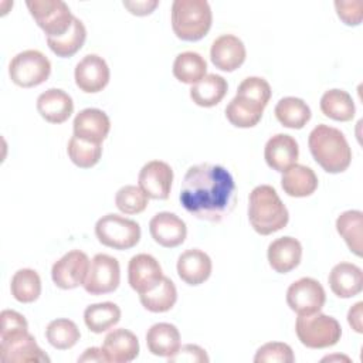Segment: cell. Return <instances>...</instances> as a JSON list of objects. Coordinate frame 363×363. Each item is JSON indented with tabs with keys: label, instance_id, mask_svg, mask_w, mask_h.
<instances>
[{
	"label": "cell",
	"instance_id": "10",
	"mask_svg": "<svg viewBox=\"0 0 363 363\" xmlns=\"http://www.w3.org/2000/svg\"><path fill=\"white\" fill-rule=\"evenodd\" d=\"M326 302V294L322 284L313 278L303 277L292 282L286 289V303L298 315H311L320 312Z\"/></svg>",
	"mask_w": 363,
	"mask_h": 363
},
{
	"label": "cell",
	"instance_id": "31",
	"mask_svg": "<svg viewBox=\"0 0 363 363\" xmlns=\"http://www.w3.org/2000/svg\"><path fill=\"white\" fill-rule=\"evenodd\" d=\"M121 308L113 302L92 303L84 311V322L94 333H102L112 329L121 320Z\"/></svg>",
	"mask_w": 363,
	"mask_h": 363
},
{
	"label": "cell",
	"instance_id": "1",
	"mask_svg": "<svg viewBox=\"0 0 363 363\" xmlns=\"http://www.w3.org/2000/svg\"><path fill=\"white\" fill-rule=\"evenodd\" d=\"M179 200L193 217L220 223L231 214L237 203L234 179L220 164H194L187 169L183 177Z\"/></svg>",
	"mask_w": 363,
	"mask_h": 363
},
{
	"label": "cell",
	"instance_id": "41",
	"mask_svg": "<svg viewBox=\"0 0 363 363\" xmlns=\"http://www.w3.org/2000/svg\"><path fill=\"white\" fill-rule=\"evenodd\" d=\"M255 363H294L295 356L292 347L284 342H268L262 345L255 356Z\"/></svg>",
	"mask_w": 363,
	"mask_h": 363
},
{
	"label": "cell",
	"instance_id": "36",
	"mask_svg": "<svg viewBox=\"0 0 363 363\" xmlns=\"http://www.w3.org/2000/svg\"><path fill=\"white\" fill-rule=\"evenodd\" d=\"M45 337L52 347L58 350H67L78 343L81 332L74 320L58 318L47 325Z\"/></svg>",
	"mask_w": 363,
	"mask_h": 363
},
{
	"label": "cell",
	"instance_id": "13",
	"mask_svg": "<svg viewBox=\"0 0 363 363\" xmlns=\"http://www.w3.org/2000/svg\"><path fill=\"white\" fill-rule=\"evenodd\" d=\"M163 277L159 261L150 254H136L128 264V282L139 295L156 288Z\"/></svg>",
	"mask_w": 363,
	"mask_h": 363
},
{
	"label": "cell",
	"instance_id": "17",
	"mask_svg": "<svg viewBox=\"0 0 363 363\" xmlns=\"http://www.w3.org/2000/svg\"><path fill=\"white\" fill-rule=\"evenodd\" d=\"M247 57L244 43L233 34H223L217 37L210 48V58L216 68L233 72L240 68Z\"/></svg>",
	"mask_w": 363,
	"mask_h": 363
},
{
	"label": "cell",
	"instance_id": "35",
	"mask_svg": "<svg viewBox=\"0 0 363 363\" xmlns=\"http://www.w3.org/2000/svg\"><path fill=\"white\" fill-rule=\"evenodd\" d=\"M10 291L16 301L21 303H31L41 295V278L37 271L31 268H21L14 272Z\"/></svg>",
	"mask_w": 363,
	"mask_h": 363
},
{
	"label": "cell",
	"instance_id": "5",
	"mask_svg": "<svg viewBox=\"0 0 363 363\" xmlns=\"http://www.w3.org/2000/svg\"><path fill=\"white\" fill-rule=\"evenodd\" d=\"M295 332L299 342L309 349H325L335 346L342 336L340 323L333 316L320 312L298 315Z\"/></svg>",
	"mask_w": 363,
	"mask_h": 363
},
{
	"label": "cell",
	"instance_id": "47",
	"mask_svg": "<svg viewBox=\"0 0 363 363\" xmlns=\"http://www.w3.org/2000/svg\"><path fill=\"white\" fill-rule=\"evenodd\" d=\"M84 362H95V363H108V359L105 356V352L102 347H88L84 350V353L78 357V363Z\"/></svg>",
	"mask_w": 363,
	"mask_h": 363
},
{
	"label": "cell",
	"instance_id": "15",
	"mask_svg": "<svg viewBox=\"0 0 363 363\" xmlns=\"http://www.w3.org/2000/svg\"><path fill=\"white\" fill-rule=\"evenodd\" d=\"M74 78L77 86L82 92L96 94L108 85L111 71L102 57L96 54H88L77 64Z\"/></svg>",
	"mask_w": 363,
	"mask_h": 363
},
{
	"label": "cell",
	"instance_id": "16",
	"mask_svg": "<svg viewBox=\"0 0 363 363\" xmlns=\"http://www.w3.org/2000/svg\"><path fill=\"white\" fill-rule=\"evenodd\" d=\"M149 231L155 242L164 248H174L184 242L187 235L186 223L170 211H160L149 221Z\"/></svg>",
	"mask_w": 363,
	"mask_h": 363
},
{
	"label": "cell",
	"instance_id": "32",
	"mask_svg": "<svg viewBox=\"0 0 363 363\" xmlns=\"http://www.w3.org/2000/svg\"><path fill=\"white\" fill-rule=\"evenodd\" d=\"M139 299L146 311L153 313H163L174 306L177 301V289L170 278L163 277L156 288L139 295Z\"/></svg>",
	"mask_w": 363,
	"mask_h": 363
},
{
	"label": "cell",
	"instance_id": "6",
	"mask_svg": "<svg viewBox=\"0 0 363 363\" xmlns=\"http://www.w3.org/2000/svg\"><path fill=\"white\" fill-rule=\"evenodd\" d=\"M98 241L109 248L123 251L133 248L140 241V225L119 214H105L95 224Z\"/></svg>",
	"mask_w": 363,
	"mask_h": 363
},
{
	"label": "cell",
	"instance_id": "46",
	"mask_svg": "<svg viewBox=\"0 0 363 363\" xmlns=\"http://www.w3.org/2000/svg\"><path fill=\"white\" fill-rule=\"evenodd\" d=\"M363 302H356L347 312V322L356 333H363Z\"/></svg>",
	"mask_w": 363,
	"mask_h": 363
},
{
	"label": "cell",
	"instance_id": "42",
	"mask_svg": "<svg viewBox=\"0 0 363 363\" xmlns=\"http://www.w3.org/2000/svg\"><path fill=\"white\" fill-rule=\"evenodd\" d=\"M0 320H1L0 339L28 330V323H27L26 318L16 311H11V309L1 311Z\"/></svg>",
	"mask_w": 363,
	"mask_h": 363
},
{
	"label": "cell",
	"instance_id": "4",
	"mask_svg": "<svg viewBox=\"0 0 363 363\" xmlns=\"http://www.w3.org/2000/svg\"><path fill=\"white\" fill-rule=\"evenodd\" d=\"M213 13L206 0H174L172 4V28L183 41H199L211 28Z\"/></svg>",
	"mask_w": 363,
	"mask_h": 363
},
{
	"label": "cell",
	"instance_id": "22",
	"mask_svg": "<svg viewBox=\"0 0 363 363\" xmlns=\"http://www.w3.org/2000/svg\"><path fill=\"white\" fill-rule=\"evenodd\" d=\"M267 258L269 267L275 272L288 274L299 265L302 258V245L294 237H279L268 245Z\"/></svg>",
	"mask_w": 363,
	"mask_h": 363
},
{
	"label": "cell",
	"instance_id": "18",
	"mask_svg": "<svg viewBox=\"0 0 363 363\" xmlns=\"http://www.w3.org/2000/svg\"><path fill=\"white\" fill-rule=\"evenodd\" d=\"M72 130L74 136L79 139L102 143L111 130V121L104 111L98 108H85L74 118Z\"/></svg>",
	"mask_w": 363,
	"mask_h": 363
},
{
	"label": "cell",
	"instance_id": "7",
	"mask_svg": "<svg viewBox=\"0 0 363 363\" xmlns=\"http://www.w3.org/2000/svg\"><path fill=\"white\" fill-rule=\"evenodd\" d=\"M26 6L47 38H57L65 34L75 17L62 0H28Z\"/></svg>",
	"mask_w": 363,
	"mask_h": 363
},
{
	"label": "cell",
	"instance_id": "9",
	"mask_svg": "<svg viewBox=\"0 0 363 363\" xmlns=\"http://www.w3.org/2000/svg\"><path fill=\"white\" fill-rule=\"evenodd\" d=\"M121 282V267L115 257L96 254L89 264V271L84 282V289L91 295H105L113 292Z\"/></svg>",
	"mask_w": 363,
	"mask_h": 363
},
{
	"label": "cell",
	"instance_id": "29",
	"mask_svg": "<svg viewBox=\"0 0 363 363\" xmlns=\"http://www.w3.org/2000/svg\"><path fill=\"white\" fill-rule=\"evenodd\" d=\"M319 105L325 116L337 122H349L356 113V106L350 94L337 88L326 91L322 95Z\"/></svg>",
	"mask_w": 363,
	"mask_h": 363
},
{
	"label": "cell",
	"instance_id": "24",
	"mask_svg": "<svg viewBox=\"0 0 363 363\" xmlns=\"http://www.w3.org/2000/svg\"><path fill=\"white\" fill-rule=\"evenodd\" d=\"M328 282L337 298H353L363 289V272L352 262H339L330 269Z\"/></svg>",
	"mask_w": 363,
	"mask_h": 363
},
{
	"label": "cell",
	"instance_id": "3",
	"mask_svg": "<svg viewBox=\"0 0 363 363\" xmlns=\"http://www.w3.org/2000/svg\"><path fill=\"white\" fill-rule=\"evenodd\" d=\"M248 220L258 234L269 235L286 227L289 213L277 190L269 184H261L250 193Z\"/></svg>",
	"mask_w": 363,
	"mask_h": 363
},
{
	"label": "cell",
	"instance_id": "27",
	"mask_svg": "<svg viewBox=\"0 0 363 363\" xmlns=\"http://www.w3.org/2000/svg\"><path fill=\"white\" fill-rule=\"evenodd\" d=\"M228 84L224 77L218 74H206L197 84L190 88L191 101L203 108H211L218 105L225 96Z\"/></svg>",
	"mask_w": 363,
	"mask_h": 363
},
{
	"label": "cell",
	"instance_id": "8",
	"mask_svg": "<svg viewBox=\"0 0 363 363\" xmlns=\"http://www.w3.org/2000/svg\"><path fill=\"white\" fill-rule=\"evenodd\" d=\"M51 74L50 60L38 50H24L16 54L9 64L10 79L21 88L38 86Z\"/></svg>",
	"mask_w": 363,
	"mask_h": 363
},
{
	"label": "cell",
	"instance_id": "40",
	"mask_svg": "<svg viewBox=\"0 0 363 363\" xmlns=\"http://www.w3.org/2000/svg\"><path fill=\"white\" fill-rule=\"evenodd\" d=\"M237 96H241L264 109L271 99V86L268 81L261 77H248L238 85Z\"/></svg>",
	"mask_w": 363,
	"mask_h": 363
},
{
	"label": "cell",
	"instance_id": "28",
	"mask_svg": "<svg viewBox=\"0 0 363 363\" xmlns=\"http://www.w3.org/2000/svg\"><path fill=\"white\" fill-rule=\"evenodd\" d=\"M274 113L278 122L289 129H302L312 116L309 105L296 96H285L279 99Z\"/></svg>",
	"mask_w": 363,
	"mask_h": 363
},
{
	"label": "cell",
	"instance_id": "37",
	"mask_svg": "<svg viewBox=\"0 0 363 363\" xmlns=\"http://www.w3.org/2000/svg\"><path fill=\"white\" fill-rule=\"evenodd\" d=\"M262 113V108L237 95L225 106V118L231 125L237 128H252L258 125Z\"/></svg>",
	"mask_w": 363,
	"mask_h": 363
},
{
	"label": "cell",
	"instance_id": "30",
	"mask_svg": "<svg viewBox=\"0 0 363 363\" xmlns=\"http://www.w3.org/2000/svg\"><path fill=\"white\" fill-rule=\"evenodd\" d=\"M336 231L345 240L349 250L362 257L363 250V213L360 210L343 211L336 218Z\"/></svg>",
	"mask_w": 363,
	"mask_h": 363
},
{
	"label": "cell",
	"instance_id": "25",
	"mask_svg": "<svg viewBox=\"0 0 363 363\" xmlns=\"http://www.w3.org/2000/svg\"><path fill=\"white\" fill-rule=\"evenodd\" d=\"M146 345L152 354L159 357L173 356L182 346L179 329L167 322L152 325L146 333Z\"/></svg>",
	"mask_w": 363,
	"mask_h": 363
},
{
	"label": "cell",
	"instance_id": "21",
	"mask_svg": "<svg viewBox=\"0 0 363 363\" xmlns=\"http://www.w3.org/2000/svg\"><path fill=\"white\" fill-rule=\"evenodd\" d=\"M102 349L108 363H129L139 354V340L133 332L119 328L105 336Z\"/></svg>",
	"mask_w": 363,
	"mask_h": 363
},
{
	"label": "cell",
	"instance_id": "44",
	"mask_svg": "<svg viewBox=\"0 0 363 363\" xmlns=\"http://www.w3.org/2000/svg\"><path fill=\"white\" fill-rule=\"evenodd\" d=\"M169 363H208L210 359L203 347L199 345H183L180 349L170 357Z\"/></svg>",
	"mask_w": 363,
	"mask_h": 363
},
{
	"label": "cell",
	"instance_id": "43",
	"mask_svg": "<svg viewBox=\"0 0 363 363\" xmlns=\"http://www.w3.org/2000/svg\"><path fill=\"white\" fill-rule=\"evenodd\" d=\"M335 9L337 17L346 24V26H359L362 23L363 17V4L360 0H352V1H335Z\"/></svg>",
	"mask_w": 363,
	"mask_h": 363
},
{
	"label": "cell",
	"instance_id": "14",
	"mask_svg": "<svg viewBox=\"0 0 363 363\" xmlns=\"http://www.w3.org/2000/svg\"><path fill=\"white\" fill-rule=\"evenodd\" d=\"M138 183L149 199L166 200L172 190L173 169L166 162L150 160L140 169Z\"/></svg>",
	"mask_w": 363,
	"mask_h": 363
},
{
	"label": "cell",
	"instance_id": "38",
	"mask_svg": "<svg viewBox=\"0 0 363 363\" xmlns=\"http://www.w3.org/2000/svg\"><path fill=\"white\" fill-rule=\"evenodd\" d=\"M67 153L75 166L81 169H91L102 156V145L72 136L68 142Z\"/></svg>",
	"mask_w": 363,
	"mask_h": 363
},
{
	"label": "cell",
	"instance_id": "33",
	"mask_svg": "<svg viewBox=\"0 0 363 363\" xmlns=\"http://www.w3.org/2000/svg\"><path fill=\"white\" fill-rule=\"evenodd\" d=\"M206 72L207 62L199 52L184 51L174 58L173 75L177 81L183 84L194 85L206 77Z\"/></svg>",
	"mask_w": 363,
	"mask_h": 363
},
{
	"label": "cell",
	"instance_id": "34",
	"mask_svg": "<svg viewBox=\"0 0 363 363\" xmlns=\"http://www.w3.org/2000/svg\"><path fill=\"white\" fill-rule=\"evenodd\" d=\"M85 40H86V28L79 18L74 17L71 28L61 37L47 38V44L57 57L69 58L82 48Z\"/></svg>",
	"mask_w": 363,
	"mask_h": 363
},
{
	"label": "cell",
	"instance_id": "45",
	"mask_svg": "<svg viewBox=\"0 0 363 363\" xmlns=\"http://www.w3.org/2000/svg\"><path fill=\"white\" fill-rule=\"evenodd\" d=\"M159 6L157 0H132V1H123V7L128 9V11L133 16H147L152 14L153 10Z\"/></svg>",
	"mask_w": 363,
	"mask_h": 363
},
{
	"label": "cell",
	"instance_id": "26",
	"mask_svg": "<svg viewBox=\"0 0 363 363\" xmlns=\"http://www.w3.org/2000/svg\"><path fill=\"white\" fill-rule=\"evenodd\" d=\"M281 186L291 197H308L318 189V176L311 167L295 163L284 172Z\"/></svg>",
	"mask_w": 363,
	"mask_h": 363
},
{
	"label": "cell",
	"instance_id": "20",
	"mask_svg": "<svg viewBox=\"0 0 363 363\" xmlns=\"http://www.w3.org/2000/svg\"><path fill=\"white\" fill-rule=\"evenodd\" d=\"M176 269L183 282L191 286H197L210 278L213 262L204 251L199 248H190L179 255Z\"/></svg>",
	"mask_w": 363,
	"mask_h": 363
},
{
	"label": "cell",
	"instance_id": "2",
	"mask_svg": "<svg viewBox=\"0 0 363 363\" xmlns=\"http://www.w3.org/2000/svg\"><path fill=\"white\" fill-rule=\"evenodd\" d=\"M308 146L315 162L328 173H342L350 166L352 149L337 128L325 123L315 126L309 133Z\"/></svg>",
	"mask_w": 363,
	"mask_h": 363
},
{
	"label": "cell",
	"instance_id": "23",
	"mask_svg": "<svg viewBox=\"0 0 363 363\" xmlns=\"http://www.w3.org/2000/svg\"><path fill=\"white\" fill-rule=\"evenodd\" d=\"M37 111L50 123H64L74 112L72 98L60 88H50L38 95Z\"/></svg>",
	"mask_w": 363,
	"mask_h": 363
},
{
	"label": "cell",
	"instance_id": "12",
	"mask_svg": "<svg viewBox=\"0 0 363 363\" xmlns=\"http://www.w3.org/2000/svg\"><path fill=\"white\" fill-rule=\"evenodd\" d=\"M0 359L4 363H44L50 357L37 345L35 337L27 332H21L0 339Z\"/></svg>",
	"mask_w": 363,
	"mask_h": 363
},
{
	"label": "cell",
	"instance_id": "39",
	"mask_svg": "<svg viewBox=\"0 0 363 363\" xmlns=\"http://www.w3.org/2000/svg\"><path fill=\"white\" fill-rule=\"evenodd\" d=\"M149 197L139 186L128 184L121 187L115 194V206L123 214H139L147 207Z\"/></svg>",
	"mask_w": 363,
	"mask_h": 363
},
{
	"label": "cell",
	"instance_id": "48",
	"mask_svg": "<svg viewBox=\"0 0 363 363\" xmlns=\"http://www.w3.org/2000/svg\"><path fill=\"white\" fill-rule=\"evenodd\" d=\"M337 359H340V360L343 359V360L349 362V357H346V356H339V354H337V356H328V357H323L322 360H329V362H330V360H337Z\"/></svg>",
	"mask_w": 363,
	"mask_h": 363
},
{
	"label": "cell",
	"instance_id": "19",
	"mask_svg": "<svg viewBox=\"0 0 363 363\" xmlns=\"http://www.w3.org/2000/svg\"><path fill=\"white\" fill-rule=\"evenodd\" d=\"M264 157L272 170L284 173L294 166L299 157L298 142L291 135L277 133L265 143Z\"/></svg>",
	"mask_w": 363,
	"mask_h": 363
},
{
	"label": "cell",
	"instance_id": "11",
	"mask_svg": "<svg viewBox=\"0 0 363 363\" xmlns=\"http://www.w3.org/2000/svg\"><path fill=\"white\" fill-rule=\"evenodd\" d=\"M89 264V258L84 251L71 250L54 262L51 268L52 282L61 289H74L84 285Z\"/></svg>",
	"mask_w": 363,
	"mask_h": 363
}]
</instances>
